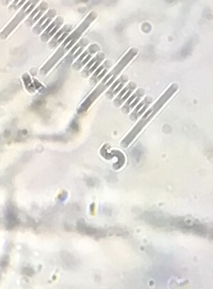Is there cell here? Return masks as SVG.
Masks as SVG:
<instances>
[{
    "mask_svg": "<svg viewBox=\"0 0 213 289\" xmlns=\"http://www.w3.org/2000/svg\"><path fill=\"white\" fill-rule=\"evenodd\" d=\"M0 265H1V267H2V268L7 267V266L9 265V256H6L3 257V259H1V263H0Z\"/></svg>",
    "mask_w": 213,
    "mask_h": 289,
    "instance_id": "1",
    "label": "cell"
},
{
    "mask_svg": "<svg viewBox=\"0 0 213 289\" xmlns=\"http://www.w3.org/2000/svg\"><path fill=\"white\" fill-rule=\"evenodd\" d=\"M23 273L26 275L28 276H32L34 274V270L29 268H25L23 270Z\"/></svg>",
    "mask_w": 213,
    "mask_h": 289,
    "instance_id": "2",
    "label": "cell"
}]
</instances>
